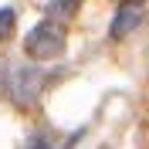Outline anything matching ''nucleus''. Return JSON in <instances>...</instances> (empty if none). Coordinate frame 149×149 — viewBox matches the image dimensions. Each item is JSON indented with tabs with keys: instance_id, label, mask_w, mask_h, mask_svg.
Wrapping results in <instances>:
<instances>
[{
	"instance_id": "obj_1",
	"label": "nucleus",
	"mask_w": 149,
	"mask_h": 149,
	"mask_svg": "<svg viewBox=\"0 0 149 149\" xmlns=\"http://www.w3.org/2000/svg\"><path fill=\"white\" fill-rule=\"evenodd\" d=\"M65 27L61 24H54V20H41L37 27H31L27 41H24V51H27V58H34V61H47V58H58L61 51H65Z\"/></svg>"
},
{
	"instance_id": "obj_2",
	"label": "nucleus",
	"mask_w": 149,
	"mask_h": 149,
	"mask_svg": "<svg viewBox=\"0 0 149 149\" xmlns=\"http://www.w3.org/2000/svg\"><path fill=\"white\" fill-rule=\"evenodd\" d=\"M44 85H47V71L44 68L20 65V68H14V74L7 78V92H10V98L17 105H34L37 98H41V92H44Z\"/></svg>"
},
{
	"instance_id": "obj_3",
	"label": "nucleus",
	"mask_w": 149,
	"mask_h": 149,
	"mask_svg": "<svg viewBox=\"0 0 149 149\" xmlns=\"http://www.w3.org/2000/svg\"><path fill=\"white\" fill-rule=\"evenodd\" d=\"M142 7L136 3V0H125L119 10H115V20H112V27H109V34H112V41H122V37H129L132 31L142 24Z\"/></svg>"
},
{
	"instance_id": "obj_4",
	"label": "nucleus",
	"mask_w": 149,
	"mask_h": 149,
	"mask_svg": "<svg viewBox=\"0 0 149 149\" xmlns=\"http://www.w3.org/2000/svg\"><path fill=\"white\" fill-rule=\"evenodd\" d=\"M14 24H17V10L3 7V10H0V41H7V37L14 34Z\"/></svg>"
},
{
	"instance_id": "obj_5",
	"label": "nucleus",
	"mask_w": 149,
	"mask_h": 149,
	"mask_svg": "<svg viewBox=\"0 0 149 149\" xmlns=\"http://www.w3.org/2000/svg\"><path fill=\"white\" fill-rule=\"evenodd\" d=\"M78 3L81 0H54V14L58 17H71L74 10H78Z\"/></svg>"
},
{
	"instance_id": "obj_6",
	"label": "nucleus",
	"mask_w": 149,
	"mask_h": 149,
	"mask_svg": "<svg viewBox=\"0 0 149 149\" xmlns=\"http://www.w3.org/2000/svg\"><path fill=\"white\" fill-rule=\"evenodd\" d=\"M0 81H3V78H0Z\"/></svg>"
}]
</instances>
